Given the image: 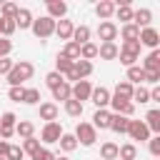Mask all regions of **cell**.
Instances as JSON below:
<instances>
[{
  "label": "cell",
  "mask_w": 160,
  "mask_h": 160,
  "mask_svg": "<svg viewBox=\"0 0 160 160\" xmlns=\"http://www.w3.org/2000/svg\"><path fill=\"white\" fill-rule=\"evenodd\" d=\"M32 72H35L32 62H28V60L15 62V65H12V70L8 72V82H10V88H18V85H22L25 80H30V78H32Z\"/></svg>",
  "instance_id": "6da1fadb"
},
{
  "label": "cell",
  "mask_w": 160,
  "mask_h": 160,
  "mask_svg": "<svg viewBox=\"0 0 160 160\" xmlns=\"http://www.w3.org/2000/svg\"><path fill=\"white\" fill-rule=\"evenodd\" d=\"M72 135H75L78 145H85V148L95 145V140H98V130H95L90 122H78V128H75Z\"/></svg>",
  "instance_id": "7a4b0ae2"
},
{
  "label": "cell",
  "mask_w": 160,
  "mask_h": 160,
  "mask_svg": "<svg viewBox=\"0 0 160 160\" xmlns=\"http://www.w3.org/2000/svg\"><path fill=\"white\" fill-rule=\"evenodd\" d=\"M30 30L35 32V38L48 40L50 35H55V20L48 18V15H42V18H38V20H32V28H30Z\"/></svg>",
  "instance_id": "3957f363"
},
{
  "label": "cell",
  "mask_w": 160,
  "mask_h": 160,
  "mask_svg": "<svg viewBox=\"0 0 160 160\" xmlns=\"http://www.w3.org/2000/svg\"><path fill=\"white\" fill-rule=\"evenodd\" d=\"M128 135H130L132 140H140V142H148V140H150V130H148V125H145L142 120H130Z\"/></svg>",
  "instance_id": "277c9868"
},
{
  "label": "cell",
  "mask_w": 160,
  "mask_h": 160,
  "mask_svg": "<svg viewBox=\"0 0 160 160\" xmlns=\"http://www.w3.org/2000/svg\"><path fill=\"white\" fill-rule=\"evenodd\" d=\"M90 92H92V85H90V80H78V82L70 88V98H72V100H78V102H82V100H90Z\"/></svg>",
  "instance_id": "5b68a950"
},
{
  "label": "cell",
  "mask_w": 160,
  "mask_h": 160,
  "mask_svg": "<svg viewBox=\"0 0 160 160\" xmlns=\"http://www.w3.org/2000/svg\"><path fill=\"white\" fill-rule=\"evenodd\" d=\"M60 135H62L60 122H45V128L40 130V140H42V142H48V145L58 142V140H60Z\"/></svg>",
  "instance_id": "8992f818"
},
{
  "label": "cell",
  "mask_w": 160,
  "mask_h": 160,
  "mask_svg": "<svg viewBox=\"0 0 160 160\" xmlns=\"http://www.w3.org/2000/svg\"><path fill=\"white\" fill-rule=\"evenodd\" d=\"M110 108H112L115 115H125V118H130L135 112V105L130 100H122V98H115V95H110Z\"/></svg>",
  "instance_id": "52a82bcc"
},
{
  "label": "cell",
  "mask_w": 160,
  "mask_h": 160,
  "mask_svg": "<svg viewBox=\"0 0 160 160\" xmlns=\"http://www.w3.org/2000/svg\"><path fill=\"white\" fill-rule=\"evenodd\" d=\"M98 38H100L102 42H115V38H118V25L110 22V20H102V22L98 25Z\"/></svg>",
  "instance_id": "ba28073f"
},
{
  "label": "cell",
  "mask_w": 160,
  "mask_h": 160,
  "mask_svg": "<svg viewBox=\"0 0 160 160\" xmlns=\"http://www.w3.org/2000/svg\"><path fill=\"white\" fill-rule=\"evenodd\" d=\"M138 42H140V45H145V48H152V50H158L160 32H158L155 28H145V30H140V35H138Z\"/></svg>",
  "instance_id": "9c48e42d"
},
{
  "label": "cell",
  "mask_w": 160,
  "mask_h": 160,
  "mask_svg": "<svg viewBox=\"0 0 160 160\" xmlns=\"http://www.w3.org/2000/svg\"><path fill=\"white\" fill-rule=\"evenodd\" d=\"M110 95H112V92H110L108 88H102V85H100V88H92L90 100H92V105H95L98 110H102V108H108V105H110Z\"/></svg>",
  "instance_id": "30bf717a"
},
{
  "label": "cell",
  "mask_w": 160,
  "mask_h": 160,
  "mask_svg": "<svg viewBox=\"0 0 160 160\" xmlns=\"http://www.w3.org/2000/svg\"><path fill=\"white\" fill-rule=\"evenodd\" d=\"M45 8H48V18H52V20H62L68 15V2H62V0H48Z\"/></svg>",
  "instance_id": "8fae6325"
},
{
  "label": "cell",
  "mask_w": 160,
  "mask_h": 160,
  "mask_svg": "<svg viewBox=\"0 0 160 160\" xmlns=\"http://www.w3.org/2000/svg\"><path fill=\"white\" fill-rule=\"evenodd\" d=\"M150 22H152V12H150L148 8L132 10V25H135L138 30H145V28H150Z\"/></svg>",
  "instance_id": "7c38bea8"
},
{
  "label": "cell",
  "mask_w": 160,
  "mask_h": 160,
  "mask_svg": "<svg viewBox=\"0 0 160 160\" xmlns=\"http://www.w3.org/2000/svg\"><path fill=\"white\" fill-rule=\"evenodd\" d=\"M110 118H112V112H110L108 108L95 110V115H92V122H90V125H92L95 130H98V128H100V130H108V128H110Z\"/></svg>",
  "instance_id": "4fadbf2b"
},
{
  "label": "cell",
  "mask_w": 160,
  "mask_h": 160,
  "mask_svg": "<svg viewBox=\"0 0 160 160\" xmlns=\"http://www.w3.org/2000/svg\"><path fill=\"white\" fill-rule=\"evenodd\" d=\"M72 30H75V25H72V20H55V35L60 38V40H70L72 38Z\"/></svg>",
  "instance_id": "5bb4252c"
},
{
  "label": "cell",
  "mask_w": 160,
  "mask_h": 160,
  "mask_svg": "<svg viewBox=\"0 0 160 160\" xmlns=\"http://www.w3.org/2000/svg\"><path fill=\"white\" fill-rule=\"evenodd\" d=\"M95 12H98L100 20H110V18L115 15V2H112V0H100V2L95 5Z\"/></svg>",
  "instance_id": "9a60e30c"
},
{
  "label": "cell",
  "mask_w": 160,
  "mask_h": 160,
  "mask_svg": "<svg viewBox=\"0 0 160 160\" xmlns=\"http://www.w3.org/2000/svg\"><path fill=\"white\" fill-rule=\"evenodd\" d=\"M115 15H118V20H122L125 25H128V22H132V8H130V0L115 2Z\"/></svg>",
  "instance_id": "2e32d148"
},
{
  "label": "cell",
  "mask_w": 160,
  "mask_h": 160,
  "mask_svg": "<svg viewBox=\"0 0 160 160\" xmlns=\"http://www.w3.org/2000/svg\"><path fill=\"white\" fill-rule=\"evenodd\" d=\"M12 20H15V25H18L20 30H28V28H32V20H35V18H32V12H30L28 8H20Z\"/></svg>",
  "instance_id": "e0dca14e"
},
{
  "label": "cell",
  "mask_w": 160,
  "mask_h": 160,
  "mask_svg": "<svg viewBox=\"0 0 160 160\" xmlns=\"http://www.w3.org/2000/svg\"><path fill=\"white\" fill-rule=\"evenodd\" d=\"M118 52H120V48L115 42H100L98 45V58H102V60H115Z\"/></svg>",
  "instance_id": "ac0fdd59"
},
{
  "label": "cell",
  "mask_w": 160,
  "mask_h": 160,
  "mask_svg": "<svg viewBox=\"0 0 160 160\" xmlns=\"http://www.w3.org/2000/svg\"><path fill=\"white\" fill-rule=\"evenodd\" d=\"M142 122L148 125V130H150V132L160 135V110H158V108L148 110V115H145V120H142Z\"/></svg>",
  "instance_id": "d6986e66"
},
{
  "label": "cell",
  "mask_w": 160,
  "mask_h": 160,
  "mask_svg": "<svg viewBox=\"0 0 160 160\" xmlns=\"http://www.w3.org/2000/svg\"><path fill=\"white\" fill-rule=\"evenodd\" d=\"M72 72L78 75V80L90 78V75H92V62H88V60H75V62H72Z\"/></svg>",
  "instance_id": "ffe728a7"
},
{
  "label": "cell",
  "mask_w": 160,
  "mask_h": 160,
  "mask_svg": "<svg viewBox=\"0 0 160 160\" xmlns=\"http://www.w3.org/2000/svg\"><path fill=\"white\" fill-rule=\"evenodd\" d=\"M142 70L145 72H160V52L152 50L145 60H142Z\"/></svg>",
  "instance_id": "44dd1931"
},
{
  "label": "cell",
  "mask_w": 160,
  "mask_h": 160,
  "mask_svg": "<svg viewBox=\"0 0 160 160\" xmlns=\"http://www.w3.org/2000/svg\"><path fill=\"white\" fill-rule=\"evenodd\" d=\"M128 125H130V118L112 112V118H110V130H115L118 135H122V132H128Z\"/></svg>",
  "instance_id": "7402d4cb"
},
{
  "label": "cell",
  "mask_w": 160,
  "mask_h": 160,
  "mask_svg": "<svg viewBox=\"0 0 160 160\" xmlns=\"http://www.w3.org/2000/svg\"><path fill=\"white\" fill-rule=\"evenodd\" d=\"M75 45H85V42H90V28L88 25H78L75 30H72V38H70Z\"/></svg>",
  "instance_id": "603a6c76"
},
{
  "label": "cell",
  "mask_w": 160,
  "mask_h": 160,
  "mask_svg": "<svg viewBox=\"0 0 160 160\" xmlns=\"http://www.w3.org/2000/svg\"><path fill=\"white\" fill-rule=\"evenodd\" d=\"M40 120L55 122V120H58V105H55V102H42V105H40Z\"/></svg>",
  "instance_id": "cb8c5ba5"
},
{
  "label": "cell",
  "mask_w": 160,
  "mask_h": 160,
  "mask_svg": "<svg viewBox=\"0 0 160 160\" xmlns=\"http://www.w3.org/2000/svg\"><path fill=\"white\" fill-rule=\"evenodd\" d=\"M15 135H20L22 140H28V138H35V125H32L30 120H20V122L15 125Z\"/></svg>",
  "instance_id": "d4e9b609"
},
{
  "label": "cell",
  "mask_w": 160,
  "mask_h": 160,
  "mask_svg": "<svg viewBox=\"0 0 160 160\" xmlns=\"http://www.w3.org/2000/svg\"><path fill=\"white\" fill-rule=\"evenodd\" d=\"M132 90H135V85H130L128 80H120L118 85H115V98H122V100H130L132 98Z\"/></svg>",
  "instance_id": "484cf974"
},
{
  "label": "cell",
  "mask_w": 160,
  "mask_h": 160,
  "mask_svg": "<svg viewBox=\"0 0 160 160\" xmlns=\"http://www.w3.org/2000/svg\"><path fill=\"white\" fill-rule=\"evenodd\" d=\"M128 82L130 85H142L145 82V70L140 68V65H132V68H128Z\"/></svg>",
  "instance_id": "4316f807"
},
{
  "label": "cell",
  "mask_w": 160,
  "mask_h": 160,
  "mask_svg": "<svg viewBox=\"0 0 160 160\" xmlns=\"http://www.w3.org/2000/svg\"><path fill=\"white\" fill-rule=\"evenodd\" d=\"M118 158H122V160H135V158H138V148H135L132 142L118 145Z\"/></svg>",
  "instance_id": "83f0119b"
},
{
  "label": "cell",
  "mask_w": 160,
  "mask_h": 160,
  "mask_svg": "<svg viewBox=\"0 0 160 160\" xmlns=\"http://www.w3.org/2000/svg\"><path fill=\"white\" fill-rule=\"evenodd\" d=\"M70 70H72V60H68V58L60 52V55L55 58V72H60V75H68Z\"/></svg>",
  "instance_id": "f1b7e54d"
},
{
  "label": "cell",
  "mask_w": 160,
  "mask_h": 160,
  "mask_svg": "<svg viewBox=\"0 0 160 160\" xmlns=\"http://www.w3.org/2000/svg\"><path fill=\"white\" fill-rule=\"evenodd\" d=\"M58 142H60V150H65V152H72V150L78 148V140H75V135H70V132H62Z\"/></svg>",
  "instance_id": "f546056e"
},
{
  "label": "cell",
  "mask_w": 160,
  "mask_h": 160,
  "mask_svg": "<svg viewBox=\"0 0 160 160\" xmlns=\"http://www.w3.org/2000/svg\"><path fill=\"white\" fill-rule=\"evenodd\" d=\"M62 55H65L68 60H72V62H75V60H80V45H75L72 40H68V42H65V48H62Z\"/></svg>",
  "instance_id": "4dcf8cb0"
},
{
  "label": "cell",
  "mask_w": 160,
  "mask_h": 160,
  "mask_svg": "<svg viewBox=\"0 0 160 160\" xmlns=\"http://www.w3.org/2000/svg\"><path fill=\"white\" fill-rule=\"evenodd\" d=\"M92 58H98V45L95 42H85V45H80V60H92Z\"/></svg>",
  "instance_id": "1f68e13d"
},
{
  "label": "cell",
  "mask_w": 160,
  "mask_h": 160,
  "mask_svg": "<svg viewBox=\"0 0 160 160\" xmlns=\"http://www.w3.org/2000/svg\"><path fill=\"white\" fill-rule=\"evenodd\" d=\"M100 155H102V160H118V145L115 142H102Z\"/></svg>",
  "instance_id": "d6a6232c"
},
{
  "label": "cell",
  "mask_w": 160,
  "mask_h": 160,
  "mask_svg": "<svg viewBox=\"0 0 160 160\" xmlns=\"http://www.w3.org/2000/svg\"><path fill=\"white\" fill-rule=\"evenodd\" d=\"M18 10H20V5H15V2H2V5H0V18L12 20V18L18 15Z\"/></svg>",
  "instance_id": "836d02e7"
},
{
  "label": "cell",
  "mask_w": 160,
  "mask_h": 160,
  "mask_svg": "<svg viewBox=\"0 0 160 160\" xmlns=\"http://www.w3.org/2000/svg\"><path fill=\"white\" fill-rule=\"evenodd\" d=\"M120 35H122V42H130V40H138V35H140V30L132 25V22H128V25H122V30H120Z\"/></svg>",
  "instance_id": "e575fe53"
},
{
  "label": "cell",
  "mask_w": 160,
  "mask_h": 160,
  "mask_svg": "<svg viewBox=\"0 0 160 160\" xmlns=\"http://www.w3.org/2000/svg\"><path fill=\"white\" fill-rule=\"evenodd\" d=\"M70 88H72L70 82H60V85L52 90V98H55V100H62V102L70 100Z\"/></svg>",
  "instance_id": "d590c367"
},
{
  "label": "cell",
  "mask_w": 160,
  "mask_h": 160,
  "mask_svg": "<svg viewBox=\"0 0 160 160\" xmlns=\"http://www.w3.org/2000/svg\"><path fill=\"white\" fill-rule=\"evenodd\" d=\"M65 112L70 115V118H80L82 115V102H78V100H65Z\"/></svg>",
  "instance_id": "8d00e7d4"
},
{
  "label": "cell",
  "mask_w": 160,
  "mask_h": 160,
  "mask_svg": "<svg viewBox=\"0 0 160 160\" xmlns=\"http://www.w3.org/2000/svg\"><path fill=\"white\" fill-rule=\"evenodd\" d=\"M38 150H40V140H38V138H28V140H22V152H28L30 158H35Z\"/></svg>",
  "instance_id": "74e56055"
},
{
  "label": "cell",
  "mask_w": 160,
  "mask_h": 160,
  "mask_svg": "<svg viewBox=\"0 0 160 160\" xmlns=\"http://www.w3.org/2000/svg\"><path fill=\"white\" fill-rule=\"evenodd\" d=\"M22 102H25V105H38V102H40V90H38V88H25Z\"/></svg>",
  "instance_id": "f35d334b"
},
{
  "label": "cell",
  "mask_w": 160,
  "mask_h": 160,
  "mask_svg": "<svg viewBox=\"0 0 160 160\" xmlns=\"http://www.w3.org/2000/svg\"><path fill=\"white\" fill-rule=\"evenodd\" d=\"M130 100H138L140 105H142V102H150V90L142 88V85H138V88L132 90V98H130Z\"/></svg>",
  "instance_id": "ab89813d"
},
{
  "label": "cell",
  "mask_w": 160,
  "mask_h": 160,
  "mask_svg": "<svg viewBox=\"0 0 160 160\" xmlns=\"http://www.w3.org/2000/svg\"><path fill=\"white\" fill-rule=\"evenodd\" d=\"M60 82H65L60 72H55V70H52V72H48V75H45V85H48L50 90H55V88H58Z\"/></svg>",
  "instance_id": "60d3db41"
},
{
  "label": "cell",
  "mask_w": 160,
  "mask_h": 160,
  "mask_svg": "<svg viewBox=\"0 0 160 160\" xmlns=\"http://www.w3.org/2000/svg\"><path fill=\"white\" fill-rule=\"evenodd\" d=\"M140 48H142V45H140L138 40H130V42H122L120 52H130V55H135V58H138V55H140Z\"/></svg>",
  "instance_id": "b9f144b4"
},
{
  "label": "cell",
  "mask_w": 160,
  "mask_h": 160,
  "mask_svg": "<svg viewBox=\"0 0 160 160\" xmlns=\"http://www.w3.org/2000/svg\"><path fill=\"white\" fill-rule=\"evenodd\" d=\"M0 125H2V128H15V125H18L15 112H10V110H8V112H2V115H0Z\"/></svg>",
  "instance_id": "7bdbcfd3"
},
{
  "label": "cell",
  "mask_w": 160,
  "mask_h": 160,
  "mask_svg": "<svg viewBox=\"0 0 160 160\" xmlns=\"http://www.w3.org/2000/svg\"><path fill=\"white\" fill-rule=\"evenodd\" d=\"M148 148H150V155H152V158H160V135L150 138V140H148Z\"/></svg>",
  "instance_id": "ee69618b"
},
{
  "label": "cell",
  "mask_w": 160,
  "mask_h": 160,
  "mask_svg": "<svg viewBox=\"0 0 160 160\" xmlns=\"http://www.w3.org/2000/svg\"><path fill=\"white\" fill-rule=\"evenodd\" d=\"M5 158H8V160H22V158H25V152H22V148H18V145H10Z\"/></svg>",
  "instance_id": "f6af8a7d"
},
{
  "label": "cell",
  "mask_w": 160,
  "mask_h": 160,
  "mask_svg": "<svg viewBox=\"0 0 160 160\" xmlns=\"http://www.w3.org/2000/svg\"><path fill=\"white\" fill-rule=\"evenodd\" d=\"M15 30H18L15 20H5V18H2V38H10V35H12Z\"/></svg>",
  "instance_id": "bcb514c9"
},
{
  "label": "cell",
  "mask_w": 160,
  "mask_h": 160,
  "mask_svg": "<svg viewBox=\"0 0 160 160\" xmlns=\"http://www.w3.org/2000/svg\"><path fill=\"white\" fill-rule=\"evenodd\" d=\"M22 95H25V88H22V85H18V88H10V90H8V98H10V100H15V102H20V100H22Z\"/></svg>",
  "instance_id": "7dc6e473"
},
{
  "label": "cell",
  "mask_w": 160,
  "mask_h": 160,
  "mask_svg": "<svg viewBox=\"0 0 160 160\" xmlns=\"http://www.w3.org/2000/svg\"><path fill=\"white\" fill-rule=\"evenodd\" d=\"M10 50H12L10 38H0V58H8V55H10Z\"/></svg>",
  "instance_id": "c3c4849f"
},
{
  "label": "cell",
  "mask_w": 160,
  "mask_h": 160,
  "mask_svg": "<svg viewBox=\"0 0 160 160\" xmlns=\"http://www.w3.org/2000/svg\"><path fill=\"white\" fill-rule=\"evenodd\" d=\"M118 58H120V62H122L125 68H132V65H135V60H138V58H135V55H130V52H118Z\"/></svg>",
  "instance_id": "681fc988"
},
{
  "label": "cell",
  "mask_w": 160,
  "mask_h": 160,
  "mask_svg": "<svg viewBox=\"0 0 160 160\" xmlns=\"http://www.w3.org/2000/svg\"><path fill=\"white\" fill-rule=\"evenodd\" d=\"M32 160H55V152H52V150H48V148H40V150H38V155H35Z\"/></svg>",
  "instance_id": "f907efd6"
},
{
  "label": "cell",
  "mask_w": 160,
  "mask_h": 160,
  "mask_svg": "<svg viewBox=\"0 0 160 160\" xmlns=\"http://www.w3.org/2000/svg\"><path fill=\"white\" fill-rule=\"evenodd\" d=\"M12 65H15V62H12L10 58H0V75H8V72L12 70Z\"/></svg>",
  "instance_id": "816d5d0a"
},
{
  "label": "cell",
  "mask_w": 160,
  "mask_h": 160,
  "mask_svg": "<svg viewBox=\"0 0 160 160\" xmlns=\"http://www.w3.org/2000/svg\"><path fill=\"white\" fill-rule=\"evenodd\" d=\"M145 82L158 85V82H160V72H145Z\"/></svg>",
  "instance_id": "f5cc1de1"
},
{
  "label": "cell",
  "mask_w": 160,
  "mask_h": 160,
  "mask_svg": "<svg viewBox=\"0 0 160 160\" xmlns=\"http://www.w3.org/2000/svg\"><path fill=\"white\" fill-rule=\"evenodd\" d=\"M12 135H15V128H2V125H0V138H2V140H10Z\"/></svg>",
  "instance_id": "db71d44e"
},
{
  "label": "cell",
  "mask_w": 160,
  "mask_h": 160,
  "mask_svg": "<svg viewBox=\"0 0 160 160\" xmlns=\"http://www.w3.org/2000/svg\"><path fill=\"white\" fill-rule=\"evenodd\" d=\"M150 100H160V88H158V85L150 90Z\"/></svg>",
  "instance_id": "11a10c76"
},
{
  "label": "cell",
  "mask_w": 160,
  "mask_h": 160,
  "mask_svg": "<svg viewBox=\"0 0 160 160\" xmlns=\"http://www.w3.org/2000/svg\"><path fill=\"white\" fill-rule=\"evenodd\" d=\"M8 148H10V145H8L5 140H0V158H5V155H8Z\"/></svg>",
  "instance_id": "9f6ffc18"
},
{
  "label": "cell",
  "mask_w": 160,
  "mask_h": 160,
  "mask_svg": "<svg viewBox=\"0 0 160 160\" xmlns=\"http://www.w3.org/2000/svg\"><path fill=\"white\" fill-rule=\"evenodd\" d=\"M55 160H68V158H62V155H60V158H58V155H55Z\"/></svg>",
  "instance_id": "6f0895ef"
},
{
  "label": "cell",
  "mask_w": 160,
  "mask_h": 160,
  "mask_svg": "<svg viewBox=\"0 0 160 160\" xmlns=\"http://www.w3.org/2000/svg\"><path fill=\"white\" fill-rule=\"evenodd\" d=\"M0 35H2V18H0Z\"/></svg>",
  "instance_id": "680465c9"
},
{
  "label": "cell",
  "mask_w": 160,
  "mask_h": 160,
  "mask_svg": "<svg viewBox=\"0 0 160 160\" xmlns=\"http://www.w3.org/2000/svg\"><path fill=\"white\" fill-rule=\"evenodd\" d=\"M0 160H8V158H0Z\"/></svg>",
  "instance_id": "91938a15"
}]
</instances>
